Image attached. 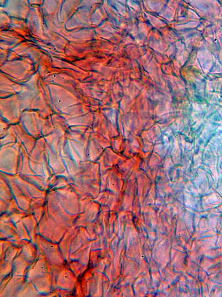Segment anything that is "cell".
<instances>
[{"label":"cell","instance_id":"6da1fadb","mask_svg":"<svg viewBox=\"0 0 222 297\" xmlns=\"http://www.w3.org/2000/svg\"><path fill=\"white\" fill-rule=\"evenodd\" d=\"M61 280L64 284L70 283V282L72 280L71 275L70 273H67V272L63 273L61 275Z\"/></svg>","mask_w":222,"mask_h":297}]
</instances>
